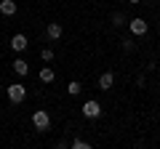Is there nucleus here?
<instances>
[{
    "mask_svg": "<svg viewBox=\"0 0 160 149\" xmlns=\"http://www.w3.org/2000/svg\"><path fill=\"white\" fill-rule=\"evenodd\" d=\"M32 125L38 128V131H48V128H51V117H48L46 109H38L32 115Z\"/></svg>",
    "mask_w": 160,
    "mask_h": 149,
    "instance_id": "1",
    "label": "nucleus"
},
{
    "mask_svg": "<svg viewBox=\"0 0 160 149\" xmlns=\"http://www.w3.org/2000/svg\"><path fill=\"white\" fill-rule=\"evenodd\" d=\"M8 99H11L13 104H22L24 99H27V88H24L22 83H13V85H8Z\"/></svg>",
    "mask_w": 160,
    "mask_h": 149,
    "instance_id": "2",
    "label": "nucleus"
},
{
    "mask_svg": "<svg viewBox=\"0 0 160 149\" xmlns=\"http://www.w3.org/2000/svg\"><path fill=\"white\" fill-rule=\"evenodd\" d=\"M83 115H86L88 120H96V117L102 115V104H99V101H93V99H88V101L83 104Z\"/></svg>",
    "mask_w": 160,
    "mask_h": 149,
    "instance_id": "3",
    "label": "nucleus"
},
{
    "mask_svg": "<svg viewBox=\"0 0 160 149\" xmlns=\"http://www.w3.org/2000/svg\"><path fill=\"white\" fill-rule=\"evenodd\" d=\"M128 27H131L133 35H147V22H144V19H131Z\"/></svg>",
    "mask_w": 160,
    "mask_h": 149,
    "instance_id": "4",
    "label": "nucleus"
},
{
    "mask_svg": "<svg viewBox=\"0 0 160 149\" xmlns=\"http://www.w3.org/2000/svg\"><path fill=\"white\" fill-rule=\"evenodd\" d=\"M11 48H13L16 53H22L24 48H27V37H24L22 32H19V35H13V37H11Z\"/></svg>",
    "mask_w": 160,
    "mask_h": 149,
    "instance_id": "5",
    "label": "nucleus"
},
{
    "mask_svg": "<svg viewBox=\"0 0 160 149\" xmlns=\"http://www.w3.org/2000/svg\"><path fill=\"white\" fill-rule=\"evenodd\" d=\"M112 83H115V74H112V72H104L102 77H99V88H102V91H109Z\"/></svg>",
    "mask_w": 160,
    "mask_h": 149,
    "instance_id": "6",
    "label": "nucleus"
},
{
    "mask_svg": "<svg viewBox=\"0 0 160 149\" xmlns=\"http://www.w3.org/2000/svg\"><path fill=\"white\" fill-rule=\"evenodd\" d=\"M0 13H3V16H13V13H16V3H13V0H3V3H0Z\"/></svg>",
    "mask_w": 160,
    "mask_h": 149,
    "instance_id": "7",
    "label": "nucleus"
},
{
    "mask_svg": "<svg viewBox=\"0 0 160 149\" xmlns=\"http://www.w3.org/2000/svg\"><path fill=\"white\" fill-rule=\"evenodd\" d=\"M11 67H13V72H16V74H22V77H24V74L29 72V64L24 61V59H16V61H13Z\"/></svg>",
    "mask_w": 160,
    "mask_h": 149,
    "instance_id": "8",
    "label": "nucleus"
},
{
    "mask_svg": "<svg viewBox=\"0 0 160 149\" xmlns=\"http://www.w3.org/2000/svg\"><path fill=\"white\" fill-rule=\"evenodd\" d=\"M46 35H48V40H59L62 37V24H48Z\"/></svg>",
    "mask_w": 160,
    "mask_h": 149,
    "instance_id": "9",
    "label": "nucleus"
},
{
    "mask_svg": "<svg viewBox=\"0 0 160 149\" xmlns=\"http://www.w3.org/2000/svg\"><path fill=\"white\" fill-rule=\"evenodd\" d=\"M40 80H43V83H51L53 80V69H48V67L40 69Z\"/></svg>",
    "mask_w": 160,
    "mask_h": 149,
    "instance_id": "10",
    "label": "nucleus"
},
{
    "mask_svg": "<svg viewBox=\"0 0 160 149\" xmlns=\"http://www.w3.org/2000/svg\"><path fill=\"white\" fill-rule=\"evenodd\" d=\"M112 24H115V27H123V24H126V16L115 11V13H112Z\"/></svg>",
    "mask_w": 160,
    "mask_h": 149,
    "instance_id": "11",
    "label": "nucleus"
},
{
    "mask_svg": "<svg viewBox=\"0 0 160 149\" xmlns=\"http://www.w3.org/2000/svg\"><path fill=\"white\" fill-rule=\"evenodd\" d=\"M67 93H69V96H78V93H80V83H69V85H67Z\"/></svg>",
    "mask_w": 160,
    "mask_h": 149,
    "instance_id": "12",
    "label": "nucleus"
},
{
    "mask_svg": "<svg viewBox=\"0 0 160 149\" xmlns=\"http://www.w3.org/2000/svg\"><path fill=\"white\" fill-rule=\"evenodd\" d=\"M72 147H75V149H88L91 144H88V141H83V138H75V141H72Z\"/></svg>",
    "mask_w": 160,
    "mask_h": 149,
    "instance_id": "13",
    "label": "nucleus"
},
{
    "mask_svg": "<svg viewBox=\"0 0 160 149\" xmlns=\"http://www.w3.org/2000/svg\"><path fill=\"white\" fill-rule=\"evenodd\" d=\"M40 56H43V61H51V59H53V51H51V48H43Z\"/></svg>",
    "mask_w": 160,
    "mask_h": 149,
    "instance_id": "14",
    "label": "nucleus"
},
{
    "mask_svg": "<svg viewBox=\"0 0 160 149\" xmlns=\"http://www.w3.org/2000/svg\"><path fill=\"white\" fill-rule=\"evenodd\" d=\"M128 3H142V0H128Z\"/></svg>",
    "mask_w": 160,
    "mask_h": 149,
    "instance_id": "15",
    "label": "nucleus"
}]
</instances>
